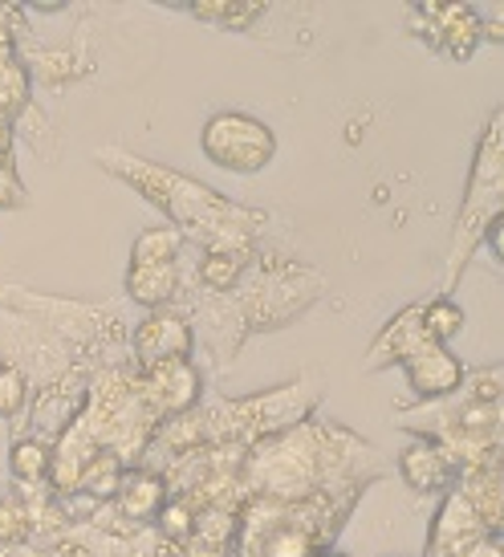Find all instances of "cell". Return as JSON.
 I'll list each match as a JSON object with an SVG mask.
<instances>
[{"mask_svg": "<svg viewBox=\"0 0 504 557\" xmlns=\"http://www.w3.org/2000/svg\"><path fill=\"white\" fill-rule=\"evenodd\" d=\"M21 25V9L0 4V41H13V29Z\"/></svg>", "mask_w": 504, "mask_h": 557, "instance_id": "cell-22", "label": "cell"}, {"mask_svg": "<svg viewBox=\"0 0 504 557\" xmlns=\"http://www.w3.org/2000/svg\"><path fill=\"white\" fill-rule=\"evenodd\" d=\"M241 257H236V252H224V248H220V252H208V261H204V269H199V273H204V281H208V285H212V289H229V285H236V277H241Z\"/></svg>", "mask_w": 504, "mask_h": 557, "instance_id": "cell-17", "label": "cell"}, {"mask_svg": "<svg viewBox=\"0 0 504 557\" xmlns=\"http://www.w3.org/2000/svg\"><path fill=\"white\" fill-rule=\"evenodd\" d=\"M119 496H123L126 517H135V521H143V517H155V512L163 509V480L131 476V480H123Z\"/></svg>", "mask_w": 504, "mask_h": 557, "instance_id": "cell-10", "label": "cell"}, {"mask_svg": "<svg viewBox=\"0 0 504 557\" xmlns=\"http://www.w3.org/2000/svg\"><path fill=\"white\" fill-rule=\"evenodd\" d=\"M126 294L138 306H163L175 294V261L171 264H131L126 273Z\"/></svg>", "mask_w": 504, "mask_h": 557, "instance_id": "cell-8", "label": "cell"}, {"mask_svg": "<svg viewBox=\"0 0 504 557\" xmlns=\"http://www.w3.org/2000/svg\"><path fill=\"white\" fill-rule=\"evenodd\" d=\"M123 465H119V456L114 451H94V460L82 472H77V484H82V493L94 496V500H110V496H119L123 488Z\"/></svg>", "mask_w": 504, "mask_h": 557, "instance_id": "cell-9", "label": "cell"}, {"mask_svg": "<svg viewBox=\"0 0 504 557\" xmlns=\"http://www.w3.org/2000/svg\"><path fill=\"white\" fill-rule=\"evenodd\" d=\"M192 525H196V512H187V505H171V509L159 512V529H163L175 545H184L187 537H192Z\"/></svg>", "mask_w": 504, "mask_h": 557, "instance_id": "cell-19", "label": "cell"}, {"mask_svg": "<svg viewBox=\"0 0 504 557\" xmlns=\"http://www.w3.org/2000/svg\"><path fill=\"white\" fill-rule=\"evenodd\" d=\"M25 407V374L16 367H0V419L16 416Z\"/></svg>", "mask_w": 504, "mask_h": 557, "instance_id": "cell-18", "label": "cell"}, {"mask_svg": "<svg viewBox=\"0 0 504 557\" xmlns=\"http://www.w3.org/2000/svg\"><path fill=\"white\" fill-rule=\"evenodd\" d=\"M435 342L428 338V330H423V310H407L398 313L395 322L386 325L374 342V355H370V367H382V362H407L415 358L419 350H428Z\"/></svg>", "mask_w": 504, "mask_h": 557, "instance_id": "cell-4", "label": "cell"}, {"mask_svg": "<svg viewBox=\"0 0 504 557\" xmlns=\"http://www.w3.org/2000/svg\"><path fill=\"white\" fill-rule=\"evenodd\" d=\"M199 395V379L196 371L187 367L184 358L175 362H155L151 367V399L159 403V411H187Z\"/></svg>", "mask_w": 504, "mask_h": 557, "instance_id": "cell-6", "label": "cell"}, {"mask_svg": "<svg viewBox=\"0 0 504 557\" xmlns=\"http://www.w3.org/2000/svg\"><path fill=\"white\" fill-rule=\"evenodd\" d=\"M459 325H464V313H459V306H452V301H431L428 310H423V330H428V338L435 342V346H443Z\"/></svg>", "mask_w": 504, "mask_h": 557, "instance_id": "cell-15", "label": "cell"}, {"mask_svg": "<svg viewBox=\"0 0 504 557\" xmlns=\"http://www.w3.org/2000/svg\"><path fill=\"white\" fill-rule=\"evenodd\" d=\"M423 16H435L440 25H415V29H423L428 33V41L440 53H452V58H468L476 49V41H480V29H476V21L472 13L464 9V4H423L419 9Z\"/></svg>", "mask_w": 504, "mask_h": 557, "instance_id": "cell-3", "label": "cell"}, {"mask_svg": "<svg viewBox=\"0 0 504 557\" xmlns=\"http://www.w3.org/2000/svg\"><path fill=\"white\" fill-rule=\"evenodd\" d=\"M273 131L248 114H216L204 126V156L229 171H260L273 159Z\"/></svg>", "mask_w": 504, "mask_h": 557, "instance_id": "cell-1", "label": "cell"}, {"mask_svg": "<svg viewBox=\"0 0 504 557\" xmlns=\"http://www.w3.org/2000/svg\"><path fill=\"white\" fill-rule=\"evenodd\" d=\"M175 248H180V233L175 228H147L138 236L131 264H171L175 261Z\"/></svg>", "mask_w": 504, "mask_h": 557, "instance_id": "cell-12", "label": "cell"}, {"mask_svg": "<svg viewBox=\"0 0 504 557\" xmlns=\"http://www.w3.org/2000/svg\"><path fill=\"white\" fill-rule=\"evenodd\" d=\"M21 533H29V512L0 509V542H16Z\"/></svg>", "mask_w": 504, "mask_h": 557, "instance_id": "cell-20", "label": "cell"}, {"mask_svg": "<svg viewBox=\"0 0 504 557\" xmlns=\"http://www.w3.org/2000/svg\"><path fill=\"white\" fill-rule=\"evenodd\" d=\"M16 203H25V191H21L13 171L0 168V208H16Z\"/></svg>", "mask_w": 504, "mask_h": 557, "instance_id": "cell-21", "label": "cell"}, {"mask_svg": "<svg viewBox=\"0 0 504 557\" xmlns=\"http://www.w3.org/2000/svg\"><path fill=\"white\" fill-rule=\"evenodd\" d=\"M407 374H411V387L419 395H447V391H456L464 383V367H459L456 355H447L443 346H428V350H419L415 358L403 362Z\"/></svg>", "mask_w": 504, "mask_h": 557, "instance_id": "cell-5", "label": "cell"}, {"mask_svg": "<svg viewBox=\"0 0 504 557\" xmlns=\"http://www.w3.org/2000/svg\"><path fill=\"white\" fill-rule=\"evenodd\" d=\"M265 4H236V0H224V4H208V0H199L192 4V13L204 16V21H212V25H224V29H245L260 16Z\"/></svg>", "mask_w": 504, "mask_h": 557, "instance_id": "cell-13", "label": "cell"}, {"mask_svg": "<svg viewBox=\"0 0 504 557\" xmlns=\"http://www.w3.org/2000/svg\"><path fill=\"white\" fill-rule=\"evenodd\" d=\"M9 465L21 480H46L49 472V448L37 444V440H21L13 451H9Z\"/></svg>", "mask_w": 504, "mask_h": 557, "instance_id": "cell-14", "label": "cell"}, {"mask_svg": "<svg viewBox=\"0 0 504 557\" xmlns=\"http://www.w3.org/2000/svg\"><path fill=\"white\" fill-rule=\"evenodd\" d=\"M403 476L411 488L419 493H431V488H443L447 480H452V465H447V456L440 448H428V444H415V448L403 451Z\"/></svg>", "mask_w": 504, "mask_h": 557, "instance_id": "cell-7", "label": "cell"}, {"mask_svg": "<svg viewBox=\"0 0 504 557\" xmlns=\"http://www.w3.org/2000/svg\"><path fill=\"white\" fill-rule=\"evenodd\" d=\"M260 557H314V542L302 525L281 521L260 537Z\"/></svg>", "mask_w": 504, "mask_h": 557, "instance_id": "cell-11", "label": "cell"}, {"mask_svg": "<svg viewBox=\"0 0 504 557\" xmlns=\"http://www.w3.org/2000/svg\"><path fill=\"white\" fill-rule=\"evenodd\" d=\"M135 350L143 355V362H175L192 350V325L180 313H155L138 325Z\"/></svg>", "mask_w": 504, "mask_h": 557, "instance_id": "cell-2", "label": "cell"}, {"mask_svg": "<svg viewBox=\"0 0 504 557\" xmlns=\"http://www.w3.org/2000/svg\"><path fill=\"white\" fill-rule=\"evenodd\" d=\"M321 557H342V554H321Z\"/></svg>", "mask_w": 504, "mask_h": 557, "instance_id": "cell-25", "label": "cell"}, {"mask_svg": "<svg viewBox=\"0 0 504 557\" xmlns=\"http://www.w3.org/2000/svg\"><path fill=\"white\" fill-rule=\"evenodd\" d=\"M25 94H29V78L16 62L0 65V119H9L13 110L25 107Z\"/></svg>", "mask_w": 504, "mask_h": 557, "instance_id": "cell-16", "label": "cell"}, {"mask_svg": "<svg viewBox=\"0 0 504 557\" xmlns=\"http://www.w3.org/2000/svg\"><path fill=\"white\" fill-rule=\"evenodd\" d=\"M9 143H13V135H9V119H0V159L9 156Z\"/></svg>", "mask_w": 504, "mask_h": 557, "instance_id": "cell-23", "label": "cell"}, {"mask_svg": "<svg viewBox=\"0 0 504 557\" xmlns=\"http://www.w3.org/2000/svg\"><path fill=\"white\" fill-rule=\"evenodd\" d=\"M13 62V41H0V65Z\"/></svg>", "mask_w": 504, "mask_h": 557, "instance_id": "cell-24", "label": "cell"}]
</instances>
